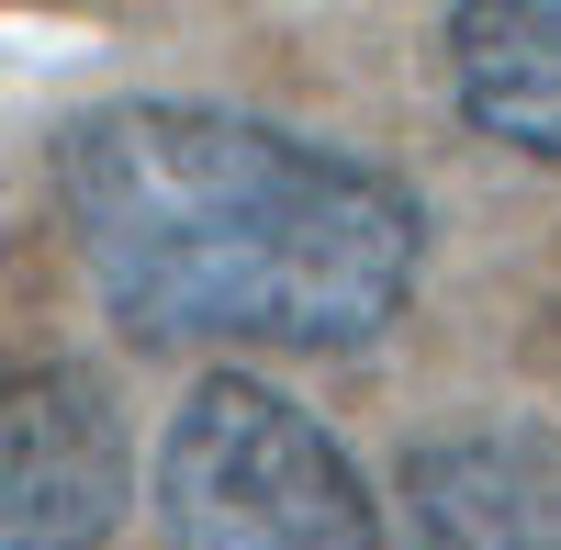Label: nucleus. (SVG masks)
<instances>
[{"label":"nucleus","mask_w":561,"mask_h":550,"mask_svg":"<svg viewBox=\"0 0 561 550\" xmlns=\"http://www.w3.org/2000/svg\"><path fill=\"white\" fill-rule=\"evenodd\" d=\"M57 203L147 348H370L427 270L415 180L237 102L124 90L68 113Z\"/></svg>","instance_id":"nucleus-1"},{"label":"nucleus","mask_w":561,"mask_h":550,"mask_svg":"<svg viewBox=\"0 0 561 550\" xmlns=\"http://www.w3.org/2000/svg\"><path fill=\"white\" fill-rule=\"evenodd\" d=\"M158 550H382V494L348 438L259 371H203L147 461Z\"/></svg>","instance_id":"nucleus-2"},{"label":"nucleus","mask_w":561,"mask_h":550,"mask_svg":"<svg viewBox=\"0 0 561 550\" xmlns=\"http://www.w3.org/2000/svg\"><path fill=\"white\" fill-rule=\"evenodd\" d=\"M135 517V438L90 371L0 382V550H102Z\"/></svg>","instance_id":"nucleus-3"},{"label":"nucleus","mask_w":561,"mask_h":550,"mask_svg":"<svg viewBox=\"0 0 561 550\" xmlns=\"http://www.w3.org/2000/svg\"><path fill=\"white\" fill-rule=\"evenodd\" d=\"M404 550H561L550 427H438L404 449Z\"/></svg>","instance_id":"nucleus-4"},{"label":"nucleus","mask_w":561,"mask_h":550,"mask_svg":"<svg viewBox=\"0 0 561 550\" xmlns=\"http://www.w3.org/2000/svg\"><path fill=\"white\" fill-rule=\"evenodd\" d=\"M449 102L472 135L561 169V0H472V12H449Z\"/></svg>","instance_id":"nucleus-5"}]
</instances>
